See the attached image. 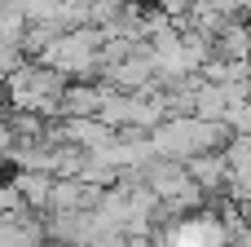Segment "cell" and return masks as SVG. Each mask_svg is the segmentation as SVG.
Wrapping results in <instances>:
<instances>
[{
	"mask_svg": "<svg viewBox=\"0 0 251 247\" xmlns=\"http://www.w3.org/2000/svg\"><path fill=\"white\" fill-rule=\"evenodd\" d=\"M13 186L22 190L31 212H49L53 208V186H57L53 172H13Z\"/></svg>",
	"mask_w": 251,
	"mask_h": 247,
	"instance_id": "7a4b0ae2",
	"label": "cell"
},
{
	"mask_svg": "<svg viewBox=\"0 0 251 247\" xmlns=\"http://www.w3.org/2000/svg\"><path fill=\"white\" fill-rule=\"evenodd\" d=\"M110 93L115 88L106 80H71V88L62 93V119H97Z\"/></svg>",
	"mask_w": 251,
	"mask_h": 247,
	"instance_id": "6da1fadb",
	"label": "cell"
}]
</instances>
